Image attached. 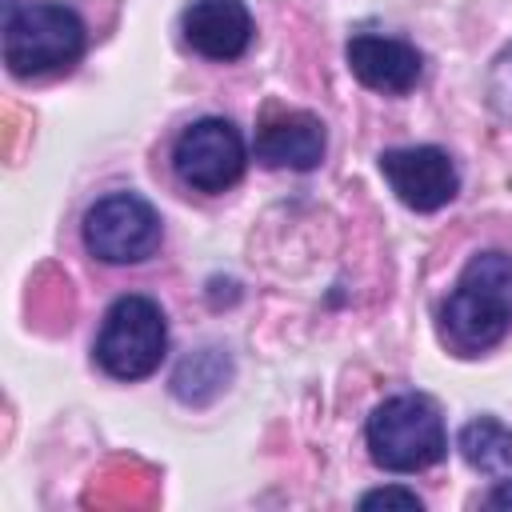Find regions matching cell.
<instances>
[{"label": "cell", "instance_id": "1", "mask_svg": "<svg viewBox=\"0 0 512 512\" xmlns=\"http://www.w3.org/2000/svg\"><path fill=\"white\" fill-rule=\"evenodd\" d=\"M444 340L456 352H484L512 328V256L480 252L464 264L452 296L440 308Z\"/></svg>", "mask_w": 512, "mask_h": 512}, {"label": "cell", "instance_id": "2", "mask_svg": "<svg viewBox=\"0 0 512 512\" xmlns=\"http://www.w3.org/2000/svg\"><path fill=\"white\" fill-rule=\"evenodd\" d=\"M84 52V20L52 0L12 4L4 16V64L12 76L64 72Z\"/></svg>", "mask_w": 512, "mask_h": 512}, {"label": "cell", "instance_id": "3", "mask_svg": "<svg viewBox=\"0 0 512 512\" xmlns=\"http://www.w3.org/2000/svg\"><path fill=\"white\" fill-rule=\"evenodd\" d=\"M444 448V420L428 396H392L368 416V452L388 472L432 468Z\"/></svg>", "mask_w": 512, "mask_h": 512}, {"label": "cell", "instance_id": "4", "mask_svg": "<svg viewBox=\"0 0 512 512\" xmlns=\"http://www.w3.org/2000/svg\"><path fill=\"white\" fill-rule=\"evenodd\" d=\"M168 348L164 312L148 296H120L96 336V360L116 380H140L160 368Z\"/></svg>", "mask_w": 512, "mask_h": 512}, {"label": "cell", "instance_id": "5", "mask_svg": "<svg viewBox=\"0 0 512 512\" xmlns=\"http://www.w3.org/2000/svg\"><path fill=\"white\" fill-rule=\"evenodd\" d=\"M84 244L104 264H140L160 248V216L136 192H112L88 208Z\"/></svg>", "mask_w": 512, "mask_h": 512}, {"label": "cell", "instance_id": "6", "mask_svg": "<svg viewBox=\"0 0 512 512\" xmlns=\"http://www.w3.org/2000/svg\"><path fill=\"white\" fill-rule=\"evenodd\" d=\"M172 168L196 192H224L244 172V140L228 120L204 116L176 136Z\"/></svg>", "mask_w": 512, "mask_h": 512}, {"label": "cell", "instance_id": "7", "mask_svg": "<svg viewBox=\"0 0 512 512\" xmlns=\"http://www.w3.org/2000/svg\"><path fill=\"white\" fill-rule=\"evenodd\" d=\"M380 172L388 180V188L396 192L400 204L416 208V212H436L444 208L456 188H460V176H456V164L448 160V152L424 144V148H392L380 156Z\"/></svg>", "mask_w": 512, "mask_h": 512}, {"label": "cell", "instance_id": "8", "mask_svg": "<svg viewBox=\"0 0 512 512\" xmlns=\"http://www.w3.org/2000/svg\"><path fill=\"white\" fill-rule=\"evenodd\" d=\"M348 68L356 72L360 84H368L372 92H384V96H400L408 88H416L420 80V52L404 40H392V36H352L348 40Z\"/></svg>", "mask_w": 512, "mask_h": 512}, {"label": "cell", "instance_id": "9", "mask_svg": "<svg viewBox=\"0 0 512 512\" xmlns=\"http://www.w3.org/2000/svg\"><path fill=\"white\" fill-rule=\"evenodd\" d=\"M324 124L312 112H276L256 128V160L268 168L308 172L324 160Z\"/></svg>", "mask_w": 512, "mask_h": 512}, {"label": "cell", "instance_id": "10", "mask_svg": "<svg viewBox=\"0 0 512 512\" xmlns=\"http://www.w3.org/2000/svg\"><path fill=\"white\" fill-rule=\"evenodd\" d=\"M184 40L208 60H236L252 44V16L240 0H192Z\"/></svg>", "mask_w": 512, "mask_h": 512}, {"label": "cell", "instance_id": "11", "mask_svg": "<svg viewBox=\"0 0 512 512\" xmlns=\"http://www.w3.org/2000/svg\"><path fill=\"white\" fill-rule=\"evenodd\" d=\"M460 456L488 476H500L512 468V428H504L492 416H480L460 428Z\"/></svg>", "mask_w": 512, "mask_h": 512}, {"label": "cell", "instance_id": "12", "mask_svg": "<svg viewBox=\"0 0 512 512\" xmlns=\"http://www.w3.org/2000/svg\"><path fill=\"white\" fill-rule=\"evenodd\" d=\"M216 356H220L216 348H204V352H192V356L180 364V372H176V380H172V388H176V396H180V400L200 404V400H208L212 392H220V388H224L228 360H224V364H216V368L208 372V364H212Z\"/></svg>", "mask_w": 512, "mask_h": 512}, {"label": "cell", "instance_id": "13", "mask_svg": "<svg viewBox=\"0 0 512 512\" xmlns=\"http://www.w3.org/2000/svg\"><path fill=\"white\" fill-rule=\"evenodd\" d=\"M360 508H408V512H416L420 496L408 492V488H376V492H368L360 500Z\"/></svg>", "mask_w": 512, "mask_h": 512}, {"label": "cell", "instance_id": "14", "mask_svg": "<svg viewBox=\"0 0 512 512\" xmlns=\"http://www.w3.org/2000/svg\"><path fill=\"white\" fill-rule=\"evenodd\" d=\"M488 504H492V508H512V480H500V484L492 488Z\"/></svg>", "mask_w": 512, "mask_h": 512}, {"label": "cell", "instance_id": "15", "mask_svg": "<svg viewBox=\"0 0 512 512\" xmlns=\"http://www.w3.org/2000/svg\"><path fill=\"white\" fill-rule=\"evenodd\" d=\"M504 64H508V72H512V52H508V60H504Z\"/></svg>", "mask_w": 512, "mask_h": 512}]
</instances>
